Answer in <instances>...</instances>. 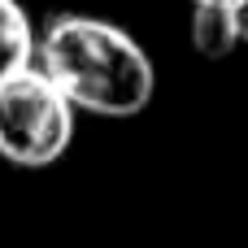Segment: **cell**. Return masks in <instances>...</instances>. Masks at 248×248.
<instances>
[{
	"label": "cell",
	"instance_id": "obj_1",
	"mask_svg": "<svg viewBox=\"0 0 248 248\" xmlns=\"http://www.w3.org/2000/svg\"><path fill=\"white\" fill-rule=\"evenodd\" d=\"M35 65L57 83L74 113L135 118L157 92V70L140 39L92 13L52 17L35 39Z\"/></svg>",
	"mask_w": 248,
	"mask_h": 248
},
{
	"label": "cell",
	"instance_id": "obj_2",
	"mask_svg": "<svg viewBox=\"0 0 248 248\" xmlns=\"http://www.w3.org/2000/svg\"><path fill=\"white\" fill-rule=\"evenodd\" d=\"M74 140V105L57 92V83L26 65L22 74L0 83V157L22 170H44L65 157Z\"/></svg>",
	"mask_w": 248,
	"mask_h": 248
},
{
	"label": "cell",
	"instance_id": "obj_3",
	"mask_svg": "<svg viewBox=\"0 0 248 248\" xmlns=\"http://www.w3.org/2000/svg\"><path fill=\"white\" fill-rule=\"evenodd\" d=\"M35 39L39 31L31 26L22 0H0V83L35 65Z\"/></svg>",
	"mask_w": 248,
	"mask_h": 248
},
{
	"label": "cell",
	"instance_id": "obj_4",
	"mask_svg": "<svg viewBox=\"0 0 248 248\" xmlns=\"http://www.w3.org/2000/svg\"><path fill=\"white\" fill-rule=\"evenodd\" d=\"M192 48L205 61H222L240 48V26L231 4H192Z\"/></svg>",
	"mask_w": 248,
	"mask_h": 248
},
{
	"label": "cell",
	"instance_id": "obj_5",
	"mask_svg": "<svg viewBox=\"0 0 248 248\" xmlns=\"http://www.w3.org/2000/svg\"><path fill=\"white\" fill-rule=\"evenodd\" d=\"M231 13H235V26H240V44H248V0H235Z\"/></svg>",
	"mask_w": 248,
	"mask_h": 248
},
{
	"label": "cell",
	"instance_id": "obj_6",
	"mask_svg": "<svg viewBox=\"0 0 248 248\" xmlns=\"http://www.w3.org/2000/svg\"><path fill=\"white\" fill-rule=\"evenodd\" d=\"M192 4H235V0H192Z\"/></svg>",
	"mask_w": 248,
	"mask_h": 248
}]
</instances>
